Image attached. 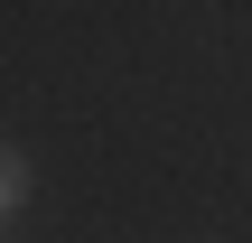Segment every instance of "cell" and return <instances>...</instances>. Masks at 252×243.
<instances>
[{
  "label": "cell",
  "instance_id": "cell-1",
  "mask_svg": "<svg viewBox=\"0 0 252 243\" xmlns=\"http://www.w3.org/2000/svg\"><path fill=\"white\" fill-rule=\"evenodd\" d=\"M19 197H28V169H19V150H0V225L19 215Z\"/></svg>",
  "mask_w": 252,
  "mask_h": 243
}]
</instances>
